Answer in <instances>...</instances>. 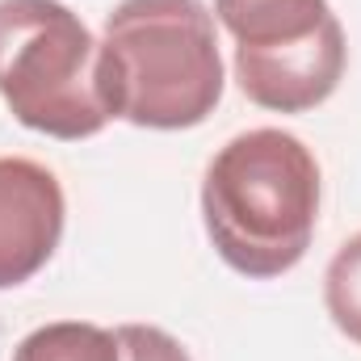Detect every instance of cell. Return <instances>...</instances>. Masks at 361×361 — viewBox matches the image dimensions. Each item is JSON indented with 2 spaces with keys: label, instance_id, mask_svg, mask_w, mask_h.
Returning a JSON list of instances; mask_svg holds the SVG:
<instances>
[{
  "label": "cell",
  "instance_id": "cell-4",
  "mask_svg": "<svg viewBox=\"0 0 361 361\" xmlns=\"http://www.w3.org/2000/svg\"><path fill=\"white\" fill-rule=\"evenodd\" d=\"M63 185L25 156H0V290L42 269L63 240Z\"/></svg>",
  "mask_w": 361,
  "mask_h": 361
},
{
  "label": "cell",
  "instance_id": "cell-9",
  "mask_svg": "<svg viewBox=\"0 0 361 361\" xmlns=\"http://www.w3.org/2000/svg\"><path fill=\"white\" fill-rule=\"evenodd\" d=\"M114 336H118L122 361H189L177 336H169L164 328H152V324H122Z\"/></svg>",
  "mask_w": 361,
  "mask_h": 361
},
{
  "label": "cell",
  "instance_id": "cell-5",
  "mask_svg": "<svg viewBox=\"0 0 361 361\" xmlns=\"http://www.w3.org/2000/svg\"><path fill=\"white\" fill-rule=\"evenodd\" d=\"M345 30H328L319 42L302 47V51H286V55H269V59H235V80L244 97L261 109L273 114H302L324 105L341 76H345Z\"/></svg>",
  "mask_w": 361,
  "mask_h": 361
},
{
  "label": "cell",
  "instance_id": "cell-1",
  "mask_svg": "<svg viewBox=\"0 0 361 361\" xmlns=\"http://www.w3.org/2000/svg\"><path fill=\"white\" fill-rule=\"evenodd\" d=\"M202 219L223 265L252 281L290 273L319 219V164L277 126L227 139L202 180Z\"/></svg>",
  "mask_w": 361,
  "mask_h": 361
},
{
  "label": "cell",
  "instance_id": "cell-2",
  "mask_svg": "<svg viewBox=\"0 0 361 361\" xmlns=\"http://www.w3.org/2000/svg\"><path fill=\"white\" fill-rule=\"evenodd\" d=\"M97 92L109 118L143 130L202 126L223 97L214 13L202 0H122L97 42Z\"/></svg>",
  "mask_w": 361,
  "mask_h": 361
},
{
  "label": "cell",
  "instance_id": "cell-3",
  "mask_svg": "<svg viewBox=\"0 0 361 361\" xmlns=\"http://www.w3.org/2000/svg\"><path fill=\"white\" fill-rule=\"evenodd\" d=\"M0 97L8 114L51 139L105 130L97 92V38L59 0H0Z\"/></svg>",
  "mask_w": 361,
  "mask_h": 361
},
{
  "label": "cell",
  "instance_id": "cell-6",
  "mask_svg": "<svg viewBox=\"0 0 361 361\" xmlns=\"http://www.w3.org/2000/svg\"><path fill=\"white\" fill-rule=\"evenodd\" d=\"M214 17L235 38V59L302 51L341 25L328 0H214Z\"/></svg>",
  "mask_w": 361,
  "mask_h": 361
},
{
  "label": "cell",
  "instance_id": "cell-7",
  "mask_svg": "<svg viewBox=\"0 0 361 361\" xmlns=\"http://www.w3.org/2000/svg\"><path fill=\"white\" fill-rule=\"evenodd\" d=\"M13 361H122V353L114 332L80 319H59L34 328L13 349Z\"/></svg>",
  "mask_w": 361,
  "mask_h": 361
},
{
  "label": "cell",
  "instance_id": "cell-8",
  "mask_svg": "<svg viewBox=\"0 0 361 361\" xmlns=\"http://www.w3.org/2000/svg\"><path fill=\"white\" fill-rule=\"evenodd\" d=\"M324 302L332 324L361 345V231L349 235L324 273Z\"/></svg>",
  "mask_w": 361,
  "mask_h": 361
}]
</instances>
